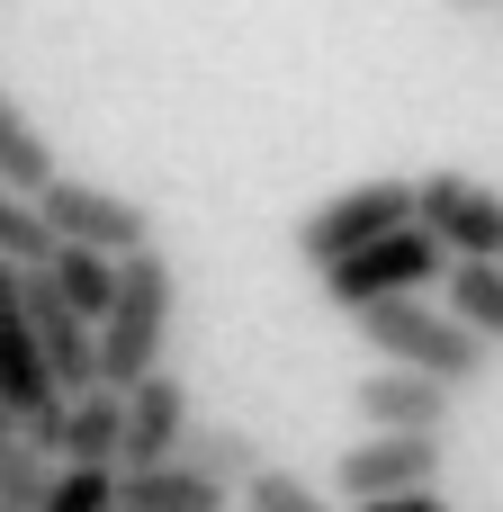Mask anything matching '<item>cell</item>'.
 Segmentation results:
<instances>
[{
    "mask_svg": "<svg viewBox=\"0 0 503 512\" xmlns=\"http://www.w3.org/2000/svg\"><path fill=\"white\" fill-rule=\"evenodd\" d=\"M171 315H180V270H171V252H162V243L126 252L117 297H108V315H99V378H108V387L153 378L162 351H171Z\"/></svg>",
    "mask_w": 503,
    "mask_h": 512,
    "instance_id": "cell-1",
    "label": "cell"
},
{
    "mask_svg": "<svg viewBox=\"0 0 503 512\" xmlns=\"http://www.w3.org/2000/svg\"><path fill=\"white\" fill-rule=\"evenodd\" d=\"M369 342H378V360H405V369H432L441 387H477L486 378V360H495V342L459 315V306H423V297H378V306H360L351 315Z\"/></svg>",
    "mask_w": 503,
    "mask_h": 512,
    "instance_id": "cell-2",
    "label": "cell"
},
{
    "mask_svg": "<svg viewBox=\"0 0 503 512\" xmlns=\"http://www.w3.org/2000/svg\"><path fill=\"white\" fill-rule=\"evenodd\" d=\"M450 261H459V252L414 216V225H396V234H378V243L324 261L315 279H324V297H333L342 315H360V306H378V297H423L432 279H450Z\"/></svg>",
    "mask_w": 503,
    "mask_h": 512,
    "instance_id": "cell-3",
    "label": "cell"
},
{
    "mask_svg": "<svg viewBox=\"0 0 503 512\" xmlns=\"http://www.w3.org/2000/svg\"><path fill=\"white\" fill-rule=\"evenodd\" d=\"M396 225H414V180H360V189H342V198H324L306 225H297V261H342V252H360V243H378V234H396Z\"/></svg>",
    "mask_w": 503,
    "mask_h": 512,
    "instance_id": "cell-4",
    "label": "cell"
},
{
    "mask_svg": "<svg viewBox=\"0 0 503 512\" xmlns=\"http://www.w3.org/2000/svg\"><path fill=\"white\" fill-rule=\"evenodd\" d=\"M36 207H45L54 243H99V252H117V261L153 243V216H144L135 198H117V189H99V180H72V171H54V180L36 189Z\"/></svg>",
    "mask_w": 503,
    "mask_h": 512,
    "instance_id": "cell-5",
    "label": "cell"
},
{
    "mask_svg": "<svg viewBox=\"0 0 503 512\" xmlns=\"http://www.w3.org/2000/svg\"><path fill=\"white\" fill-rule=\"evenodd\" d=\"M333 486H342L351 504L405 495V486H441V432H369V423H360V441L333 459Z\"/></svg>",
    "mask_w": 503,
    "mask_h": 512,
    "instance_id": "cell-6",
    "label": "cell"
},
{
    "mask_svg": "<svg viewBox=\"0 0 503 512\" xmlns=\"http://www.w3.org/2000/svg\"><path fill=\"white\" fill-rule=\"evenodd\" d=\"M414 216H423L459 261H503V198L486 189V180L432 171V180H414Z\"/></svg>",
    "mask_w": 503,
    "mask_h": 512,
    "instance_id": "cell-7",
    "label": "cell"
},
{
    "mask_svg": "<svg viewBox=\"0 0 503 512\" xmlns=\"http://www.w3.org/2000/svg\"><path fill=\"white\" fill-rule=\"evenodd\" d=\"M27 324H36V342H45V360H54L63 396L99 387V324L63 297V279H54L45 261H27Z\"/></svg>",
    "mask_w": 503,
    "mask_h": 512,
    "instance_id": "cell-8",
    "label": "cell"
},
{
    "mask_svg": "<svg viewBox=\"0 0 503 512\" xmlns=\"http://www.w3.org/2000/svg\"><path fill=\"white\" fill-rule=\"evenodd\" d=\"M450 396H459V387H441L432 369H405V360H387L378 378L351 387V405H360L369 432H441V423H450Z\"/></svg>",
    "mask_w": 503,
    "mask_h": 512,
    "instance_id": "cell-9",
    "label": "cell"
},
{
    "mask_svg": "<svg viewBox=\"0 0 503 512\" xmlns=\"http://www.w3.org/2000/svg\"><path fill=\"white\" fill-rule=\"evenodd\" d=\"M189 387L171 378V369H153V378H135L126 387V450H117V468H153V459H180V441H189Z\"/></svg>",
    "mask_w": 503,
    "mask_h": 512,
    "instance_id": "cell-10",
    "label": "cell"
},
{
    "mask_svg": "<svg viewBox=\"0 0 503 512\" xmlns=\"http://www.w3.org/2000/svg\"><path fill=\"white\" fill-rule=\"evenodd\" d=\"M225 477L189 468V459H153V468H126V504L135 512H225Z\"/></svg>",
    "mask_w": 503,
    "mask_h": 512,
    "instance_id": "cell-11",
    "label": "cell"
},
{
    "mask_svg": "<svg viewBox=\"0 0 503 512\" xmlns=\"http://www.w3.org/2000/svg\"><path fill=\"white\" fill-rule=\"evenodd\" d=\"M126 450V387H81L63 405V459H117Z\"/></svg>",
    "mask_w": 503,
    "mask_h": 512,
    "instance_id": "cell-12",
    "label": "cell"
},
{
    "mask_svg": "<svg viewBox=\"0 0 503 512\" xmlns=\"http://www.w3.org/2000/svg\"><path fill=\"white\" fill-rule=\"evenodd\" d=\"M180 459H189V468H207V477H225L234 495H243V486H252V477L270 468V450H261V441L243 432V423H189Z\"/></svg>",
    "mask_w": 503,
    "mask_h": 512,
    "instance_id": "cell-13",
    "label": "cell"
},
{
    "mask_svg": "<svg viewBox=\"0 0 503 512\" xmlns=\"http://www.w3.org/2000/svg\"><path fill=\"white\" fill-rule=\"evenodd\" d=\"M45 270H54V279H63V297L99 324V315H108V297H117V270H126V261H117V252H99V243H54V261H45Z\"/></svg>",
    "mask_w": 503,
    "mask_h": 512,
    "instance_id": "cell-14",
    "label": "cell"
},
{
    "mask_svg": "<svg viewBox=\"0 0 503 512\" xmlns=\"http://www.w3.org/2000/svg\"><path fill=\"white\" fill-rule=\"evenodd\" d=\"M0 180H18V189H45L54 180V144H45V126L0 90Z\"/></svg>",
    "mask_w": 503,
    "mask_h": 512,
    "instance_id": "cell-15",
    "label": "cell"
},
{
    "mask_svg": "<svg viewBox=\"0 0 503 512\" xmlns=\"http://www.w3.org/2000/svg\"><path fill=\"white\" fill-rule=\"evenodd\" d=\"M441 306H459V315H468L486 342H503V261H450Z\"/></svg>",
    "mask_w": 503,
    "mask_h": 512,
    "instance_id": "cell-16",
    "label": "cell"
},
{
    "mask_svg": "<svg viewBox=\"0 0 503 512\" xmlns=\"http://www.w3.org/2000/svg\"><path fill=\"white\" fill-rule=\"evenodd\" d=\"M54 468H63V459H54L45 441H27V432H18V441L0 450V512H45Z\"/></svg>",
    "mask_w": 503,
    "mask_h": 512,
    "instance_id": "cell-17",
    "label": "cell"
},
{
    "mask_svg": "<svg viewBox=\"0 0 503 512\" xmlns=\"http://www.w3.org/2000/svg\"><path fill=\"white\" fill-rule=\"evenodd\" d=\"M117 495H126V468H117V459H63L45 512H108Z\"/></svg>",
    "mask_w": 503,
    "mask_h": 512,
    "instance_id": "cell-18",
    "label": "cell"
},
{
    "mask_svg": "<svg viewBox=\"0 0 503 512\" xmlns=\"http://www.w3.org/2000/svg\"><path fill=\"white\" fill-rule=\"evenodd\" d=\"M0 261H54V225L18 180H0Z\"/></svg>",
    "mask_w": 503,
    "mask_h": 512,
    "instance_id": "cell-19",
    "label": "cell"
},
{
    "mask_svg": "<svg viewBox=\"0 0 503 512\" xmlns=\"http://www.w3.org/2000/svg\"><path fill=\"white\" fill-rule=\"evenodd\" d=\"M243 512H333V495L306 486V477H288V468H261V477L243 486Z\"/></svg>",
    "mask_w": 503,
    "mask_h": 512,
    "instance_id": "cell-20",
    "label": "cell"
},
{
    "mask_svg": "<svg viewBox=\"0 0 503 512\" xmlns=\"http://www.w3.org/2000/svg\"><path fill=\"white\" fill-rule=\"evenodd\" d=\"M360 512H450V504H441V486H405V495H369Z\"/></svg>",
    "mask_w": 503,
    "mask_h": 512,
    "instance_id": "cell-21",
    "label": "cell"
},
{
    "mask_svg": "<svg viewBox=\"0 0 503 512\" xmlns=\"http://www.w3.org/2000/svg\"><path fill=\"white\" fill-rule=\"evenodd\" d=\"M9 441H18V414H9V396H0V450H9Z\"/></svg>",
    "mask_w": 503,
    "mask_h": 512,
    "instance_id": "cell-22",
    "label": "cell"
},
{
    "mask_svg": "<svg viewBox=\"0 0 503 512\" xmlns=\"http://www.w3.org/2000/svg\"><path fill=\"white\" fill-rule=\"evenodd\" d=\"M450 9H495V0H450Z\"/></svg>",
    "mask_w": 503,
    "mask_h": 512,
    "instance_id": "cell-23",
    "label": "cell"
},
{
    "mask_svg": "<svg viewBox=\"0 0 503 512\" xmlns=\"http://www.w3.org/2000/svg\"><path fill=\"white\" fill-rule=\"evenodd\" d=\"M108 512H135V504H126V495H117V504H108Z\"/></svg>",
    "mask_w": 503,
    "mask_h": 512,
    "instance_id": "cell-24",
    "label": "cell"
}]
</instances>
